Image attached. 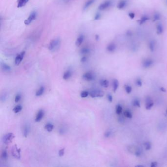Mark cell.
I'll return each instance as SVG.
<instances>
[{"label": "cell", "mask_w": 167, "mask_h": 167, "mask_svg": "<svg viewBox=\"0 0 167 167\" xmlns=\"http://www.w3.org/2000/svg\"><path fill=\"white\" fill-rule=\"evenodd\" d=\"M22 109V106L21 105H17L14 107L13 111L14 112V113H18L19 112H20Z\"/></svg>", "instance_id": "cell-32"}, {"label": "cell", "mask_w": 167, "mask_h": 167, "mask_svg": "<svg viewBox=\"0 0 167 167\" xmlns=\"http://www.w3.org/2000/svg\"><path fill=\"white\" fill-rule=\"evenodd\" d=\"M164 32L163 26L161 24H158L156 26V32L158 35H161Z\"/></svg>", "instance_id": "cell-22"}, {"label": "cell", "mask_w": 167, "mask_h": 167, "mask_svg": "<svg viewBox=\"0 0 167 167\" xmlns=\"http://www.w3.org/2000/svg\"><path fill=\"white\" fill-rule=\"evenodd\" d=\"M6 98H7V95L6 94H5V93H4V94H2L1 96V100L2 102H4L5 101L6 99Z\"/></svg>", "instance_id": "cell-43"}, {"label": "cell", "mask_w": 167, "mask_h": 167, "mask_svg": "<svg viewBox=\"0 0 167 167\" xmlns=\"http://www.w3.org/2000/svg\"><path fill=\"white\" fill-rule=\"evenodd\" d=\"M7 158V152L5 150H4L1 153V158L3 160H5Z\"/></svg>", "instance_id": "cell-33"}, {"label": "cell", "mask_w": 167, "mask_h": 167, "mask_svg": "<svg viewBox=\"0 0 167 167\" xmlns=\"http://www.w3.org/2000/svg\"><path fill=\"white\" fill-rule=\"evenodd\" d=\"M30 126L28 125H25L24 128H23V136L26 138L29 135V133L30 132Z\"/></svg>", "instance_id": "cell-18"}, {"label": "cell", "mask_w": 167, "mask_h": 167, "mask_svg": "<svg viewBox=\"0 0 167 167\" xmlns=\"http://www.w3.org/2000/svg\"><path fill=\"white\" fill-rule=\"evenodd\" d=\"M154 105V103L150 99H147L146 101V109L147 110L151 109Z\"/></svg>", "instance_id": "cell-15"}, {"label": "cell", "mask_w": 167, "mask_h": 167, "mask_svg": "<svg viewBox=\"0 0 167 167\" xmlns=\"http://www.w3.org/2000/svg\"><path fill=\"white\" fill-rule=\"evenodd\" d=\"M100 85L105 88H107L109 85V82L107 79H101L99 81Z\"/></svg>", "instance_id": "cell-19"}, {"label": "cell", "mask_w": 167, "mask_h": 167, "mask_svg": "<svg viewBox=\"0 0 167 167\" xmlns=\"http://www.w3.org/2000/svg\"><path fill=\"white\" fill-rule=\"evenodd\" d=\"M128 16H129V17L131 18V19H133L135 18V13H133V12H130V13L128 14Z\"/></svg>", "instance_id": "cell-47"}, {"label": "cell", "mask_w": 167, "mask_h": 167, "mask_svg": "<svg viewBox=\"0 0 167 167\" xmlns=\"http://www.w3.org/2000/svg\"><path fill=\"white\" fill-rule=\"evenodd\" d=\"M136 167H144V166H143V165H137V166H136Z\"/></svg>", "instance_id": "cell-52"}, {"label": "cell", "mask_w": 167, "mask_h": 167, "mask_svg": "<svg viewBox=\"0 0 167 167\" xmlns=\"http://www.w3.org/2000/svg\"><path fill=\"white\" fill-rule=\"evenodd\" d=\"M53 128H54V126L52 124L50 123H47L45 126V129L48 132H51L53 129Z\"/></svg>", "instance_id": "cell-24"}, {"label": "cell", "mask_w": 167, "mask_h": 167, "mask_svg": "<svg viewBox=\"0 0 167 167\" xmlns=\"http://www.w3.org/2000/svg\"><path fill=\"white\" fill-rule=\"evenodd\" d=\"M21 96L20 94H18L16 95L15 97V103H18L20 101V100L21 99Z\"/></svg>", "instance_id": "cell-40"}, {"label": "cell", "mask_w": 167, "mask_h": 167, "mask_svg": "<svg viewBox=\"0 0 167 167\" xmlns=\"http://www.w3.org/2000/svg\"><path fill=\"white\" fill-rule=\"evenodd\" d=\"M141 154H142V152L140 149H137L135 151V155L136 156H141Z\"/></svg>", "instance_id": "cell-42"}, {"label": "cell", "mask_w": 167, "mask_h": 167, "mask_svg": "<svg viewBox=\"0 0 167 167\" xmlns=\"http://www.w3.org/2000/svg\"><path fill=\"white\" fill-rule=\"evenodd\" d=\"M107 98L108 100V101L110 103H112L113 101V97L112 96L111 94H107Z\"/></svg>", "instance_id": "cell-44"}, {"label": "cell", "mask_w": 167, "mask_h": 167, "mask_svg": "<svg viewBox=\"0 0 167 167\" xmlns=\"http://www.w3.org/2000/svg\"><path fill=\"white\" fill-rule=\"evenodd\" d=\"M160 18H161L160 14L159 13H158V12H155L153 15V20L154 22L158 21V20H159L160 19Z\"/></svg>", "instance_id": "cell-29"}, {"label": "cell", "mask_w": 167, "mask_h": 167, "mask_svg": "<svg viewBox=\"0 0 167 167\" xmlns=\"http://www.w3.org/2000/svg\"><path fill=\"white\" fill-rule=\"evenodd\" d=\"M149 20V17L147 16H143L141 17V19L139 20V24L140 25H142L144 24L145 23H146V21H148Z\"/></svg>", "instance_id": "cell-23"}, {"label": "cell", "mask_w": 167, "mask_h": 167, "mask_svg": "<svg viewBox=\"0 0 167 167\" xmlns=\"http://www.w3.org/2000/svg\"><path fill=\"white\" fill-rule=\"evenodd\" d=\"M153 63H154V61L152 59L147 58L143 60L142 65L144 68L146 69V68L151 67L152 66Z\"/></svg>", "instance_id": "cell-8"}, {"label": "cell", "mask_w": 167, "mask_h": 167, "mask_svg": "<svg viewBox=\"0 0 167 167\" xmlns=\"http://www.w3.org/2000/svg\"><path fill=\"white\" fill-rule=\"evenodd\" d=\"M89 95L93 98H101L104 96V92L99 90H95L91 91L89 93Z\"/></svg>", "instance_id": "cell-5"}, {"label": "cell", "mask_w": 167, "mask_h": 167, "mask_svg": "<svg viewBox=\"0 0 167 167\" xmlns=\"http://www.w3.org/2000/svg\"><path fill=\"white\" fill-rule=\"evenodd\" d=\"M127 5V0H120L117 5V8L119 10H123Z\"/></svg>", "instance_id": "cell-10"}, {"label": "cell", "mask_w": 167, "mask_h": 167, "mask_svg": "<svg viewBox=\"0 0 167 167\" xmlns=\"http://www.w3.org/2000/svg\"></svg>", "instance_id": "cell-54"}, {"label": "cell", "mask_w": 167, "mask_h": 167, "mask_svg": "<svg viewBox=\"0 0 167 167\" xmlns=\"http://www.w3.org/2000/svg\"><path fill=\"white\" fill-rule=\"evenodd\" d=\"M95 76L91 72H86L83 75V78L84 80L87 81H91L95 79Z\"/></svg>", "instance_id": "cell-9"}, {"label": "cell", "mask_w": 167, "mask_h": 167, "mask_svg": "<svg viewBox=\"0 0 167 167\" xmlns=\"http://www.w3.org/2000/svg\"><path fill=\"white\" fill-rule=\"evenodd\" d=\"M72 75V73L71 71L70 70H67L64 73V75L63 76V78L64 80H67L71 77Z\"/></svg>", "instance_id": "cell-21"}, {"label": "cell", "mask_w": 167, "mask_h": 167, "mask_svg": "<svg viewBox=\"0 0 167 167\" xmlns=\"http://www.w3.org/2000/svg\"><path fill=\"white\" fill-rule=\"evenodd\" d=\"M166 113H167V110H166Z\"/></svg>", "instance_id": "cell-53"}, {"label": "cell", "mask_w": 167, "mask_h": 167, "mask_svg": "<svg viewBox=\"0 0 167 167\" xmlns=\"http://www.w3.org/2000/svg\"><path fill=\"white\" fill-rule=\"evenodd\" d=\"M84 40V35H80L77 38L76 41V45L77 47L80 46L83 43Z\"/></svg>", "instance_id": "cell-13"}, {"label": "cell", "mask_w": 167, "mask_h": 167, "mask_svg": "<svg viewBox=\"0 0 167 167\" xmlns=\"http://www.w3.org/2000/svg\"><path fill=\"white\" fill-rule=\"evenodd\" d=\"M127 35L128 36H131L132 35V32H131V31H130V32L128 31V32H127Z\"/></svg>", "instance_id": "cell-51"}, {"label": "cell", "mask_w": 167, "mask_h": 167, "mask_svg": "<svg viewBox=\"0 0 167 167\" xmlns=\"http://www.w3.org/2000/svg\"><path fill=\"white\" fill-rule=\"evenodd\" d=\"M11 153L13 157L16 159H20L21 158V150L16 145L12 147L11 149Z\"/></svg>", "instance_id": "cell-3"}, {"label": "cell", "mask_w": 167, "mask_h": 167, "mask_svg": "<svg viewBox=\"0 0 167 167\" xmlns=\"http://www.w3.org/2000/svg\"><path fill=\"white\" fill-rule=\"evenodd\" d=\"M45 87L44 86H41L40 87V88L37 90L36 93V96L37 97H40L42 96L43 94H44L45 92Z\"/></svg>", "instance_id": "cell-25"}, {"label": "cell", "mask_w": 167, "mask_h": 167, "mask_svg": "<svg viewBox=\"0 0 167 167\" xmlns=\"http://www.w3.org/2000/svg\"><path fill=\"white\" fill-rule=\"evenodd\" d=\"M44 116V112L43 110H40L38 111V112L37 113L36 118H35V121L37 122H39L41 121L43 117Z\"/></svg>", "instance_id": "cell-12"}, {"label": "cell", "mask_w": 167, "mask_h": 167, "mask_svg": "<svg viewBox=\"0 0 167 167\" xmlns=\"http://www.w3.org/2000/svg\"><path fill=\"white\" fill-rule=\"evenodd\" d=\"M144 145L145 149L146 151H149L152 149V143H151L149 141H147V142H146L145 143H144Z\"/></svg>", "instance_id": "cell-27"}, {"label": "cell", "mask_w": 167, "mask_h": 167, "mask_svg": "<svg viewBox=\"0 0 167 167\" xmlns=\"http://www.w3.org/2000/svg\"><path fill=\"white\" fill-rule=\"evenodd\" d=\"M65 154V149L63 148L60 149L58 151V155L60 157H62Z\"/></svg>", "instance_id": "cell-38"}, {"label": "cell", "mask_w": 167, "mask_h": 167, "mask_svg": "<svg viewBox=\"0 0 167 167\" xmlns=\"http://www.w3.org/2000/svg\"><path fill=\"white\" fill-rule=\"evenodd\" d=\"M26 52L25 51H23L22 52H20V53H19L16 57L15 59V64L16 65L18 66L19 65L20 63H21L22 61L23 60V58L25 57Z\"/></svg>", "instance_id": "cell-7"}, {"label": "cell", "mask_w": 167, "mask_h": 167, "mask_svg": "<svg viewBox=\"0 0 167 167\" xmlns=\"http://www.w3.org/2000/svg\"><path fill=\"white\" fill-rule=\"evenodd\" d=\"M112 4V2L111 0H106L101 3L99 6V10L100 11H105L111 6Z\"/></svg>", "instance_id": "cell-6"}, {"label": "cell", "mask_w": 167, "mask_h": 167, "mask_svg": "<svg viewBox=\"0 0 167 167\" xmlns=\"http://www.w3.org/2000/svg\"><path fill=\"white\" fill-rule=\"evenodd\" d=\"M136 85L139 87H141L142 86V84H142V81L140 78H138V79H136Z\"/></svg>", "instance_id": "cell-41"}, {"label": "cell", "mask_w": 167, "mask_h": 167, "mask_svg": "<svg viewBox=\"0 0 167 167\" xmlns=\"http://www.w3.org/2000/svg\"><path fill=\"white\" fill-rule=\"evenodd\" d=\"M61 44V40L60 38L57 37L52 40L48 46L49 50L51 52H56L59 50Z\"/></svg>", "instance_id": "cell-1"}, {"label": "cell", "mask_w": 167, "mask_h": 167, "mask_svg": "<svg viewBox=\"0 0 167 167\" xmlns=\"http://www.w3.org/2000/svg\"><path fill=\"white\" fill-rule=\"evenodd\" d=\"M15 138V135L13 133L10 132L5 134L2 138V141L4 144L5 145H8L10 144L13 141Z\"/></svg>", "instance_id": "cell-2"}, {"label": "cell", "mask_w": 167, "mask_h": 167, "mask_svg": "<svg viewBox=\"0 0 167 167\" xmlns=\"http://www.w3.org/2000/svg\"><path fill=\"white\" fill-rule=\"evenodd\" d=\"M132 87H131V86L128 85H126L125 86V92L127 94H130L132 91Z\"/></svg>", "instance_id": "cell-35"}, {"label": "cell", "mask_w": 167, "mask_h": 167, "mask_svg": "<svg viewBox=\"0 0 167 167\" xmlns=\"http://www.w3.org/2000/svg\"><path fill=\"white\" fill-rule=\"evenodd\" d=\"M29 1V0H18V8H21L26 5V4L28 3Z\"/></svg>", "instance_id": "cell-20"}, {"label": "cell", "mask_w": 167, "mask_h": 167, "mask_svg": "<svg viewBox=\"0 0 167 167\" xmlns=\"http://www.w3.org/2000/svg\"><path fill=\"white\" fill-rule=\"evenodd\" d=\"M87 60V57L86 56H84L81 59V62L84 63L86 62Z\"/></svg>", "instance_id": "cell-49"}, {"label": "cell", "mask_w": 167, "mask_h": 167, "mask_svg": "<svg viewBox=\"0 0 167 167\" xmlns=\"http://www.w3.org/2000/svg\"><path fill=\"white\" fill-rule=\"evenodd\" d=\"M89 93L88 92L86 91H82L81 93H80V96L81 98H85L86 97H88V96L89 95Z\"/></svg>", "instance_id": "cell-36"}, {"label": "cell", "mask_w": 167, "mask_h": 167, "mask_svg": "<svg viewBox=\"0 0 167 167\" xmlns=\"http://www.w3.org/2000/svg\"><path fill=\"white\" fill-rule=\"evenodd\" d=\"M119 86V82L118 79H114L113 80V91L115 93L118 89Z\"/></svg>", "instance_id": "cell-17"}, {"label": "cell", "mask_w": 167, "mask_h": 167, "mask_svg": "<svg viewBox=\"0 0 167 167\" xmlns=\"http://www.w3.org/2000/svg\"><path fill=\"white\" fill-rule=\"evenodd\" d=\"M160 90L162 92H166V91H167L166 89H165V88L164 87H160Z\"/></svg>", "instance_id": "cell-50"}, {"label": "cell", "mask_w": 167, "mask_h": 167, "mask_svg": "<svg viewBox=\"0 0 167 167\" xmlns=\"http://www.w3.org/2000/svg\"><path fill=\"white\" fill-rule=\"evenodd\" d=\"M66 129H65L64 127H62V128H61L60 129L59 132V133H60V134L63 135V134H64V133H66Z\"/></svg>", "instance_id": "cell-46"}, {"label": "cell", "mask_w": 167, "mask_h": 167, "mask_svg": "<svg viewBox=\"0 0 167 167\" xmlns=\"http://www.w3.org/2000/svg\"><path fill=\"white\" fill-rule=\"evenodd\" d=\"M37 16V12L36 11H32L30 15L29 16L28 18L25 20L24 22L25 24L26 25H29L33 21L35 20L36 19Z\"/></svg>", "instance_id": "cell-4"}, {"label": "cell", "mask_w": 167, "mask_h": 167, "mask_svg": "<svg viewBox=\"0 0 167 167\" xmlns=\"http://www.w3.org/2000/svg\"><path fill=\"white\" fill-rule=\"evenodd\" d=\"M112 135V131L110 130H107L105 132V134H104V136L105 138H109L110 136H111Z\"/></svg>", "instance_id": "cell-37"}, {"label": "cell", "mask_w": 167, "mask_h": 167, "mask_svg": "<svg viewBox=\"0 0 167 167\" xmlns=\"http://www.w3.org/2000/svg\"><path fill=\"white\" fill-rule=\"evenodd\" d=\"M124 115L128 119H131L132 118V114L129 110H125L124 112Z\"/></svg>", "instance_id": "cell-31"}, {"label": "cell", "mask_w": 167, "mask_h": 167, "mask_svg": "<svg viewBox=\"0 0 167 167\" xmlns=\"http://www.w3.org/2000/svg\"><path fill=\"white\" fill-rule=\"evenodd\" d=\"M94 2H95V0H87V1L84 4V9L86 10L87 8H88L94 3Z\"/></svg>", "instance_id": "cell-26"}, {"label": "cell", "mask_w": 167, "mask_h": 167, "mask_svg": "<svg viewBox=\"0 0 167 167\" xmlns=\"http://www.w3.org/2000/svg\"><path fill=\"white\" fill-rule=\"evenodd\" d=\"M158 166V162L154 161L151 163L150 166L151 167H156Z\"/></svg>", "instance_id": "cell-48"}, {"label": "cell", "mask_w": 167, "mask_h": 167, "mask_svg": "<svg viewBox=\"0 0 167 167\" xmlns=\"http://www.w3.org/2000/svg\"><path fill=\"white\" fill-rule=\"evenodd\" d=\"M118 120L119 123H120V124H124V123H125V118H124L123 117H122V116H120V117H119V118H118Z\"/></svg>", "instance_id": "cell-39"}, {"label": "cell", "mask_w": 167, "mask_h": 167, "mask_svg": "<svg viewBox=\"0 0 167 167\" xmlns=\"http://www.w3.org/2000/svg\"><path fill=\"white\" fill-rule=\"evenodd\" d=\"M133 105L134 106L137 107H138V108H140V107H141L140 102L139 100H138V99H134V100L133 101Z\"/></svg>", "instance_id": "cell-34"}, {"label": "cell", "mask_w": 167, "mask_h": 167, "mask_svg": "<svg viewBox=\"0 0 167 167\" xmlns=\"http://www.w3.org/2000/svg\"><path fill=\"white\" fill-rule=\"evenodd\" d=\"M116 48L117 47L115 44L113 43H111L107 45V46L106 47V50L108 52H113L116 51Z\"/></svg>", "instance_id": "cell-11"}, {"label": "cell", "mask_w": 167, "mask_h": 167, "mask_svg": "<svg viewBox=\"0 0 167 167\" xmlns=\"http://www.w3.org/2000/svg\"><path fill=\"white\" fill-rule=\"evenodd\" d=\"M101 14L99 13H97L95 16V18L94 19L96 20H99L101 18Z\"/></svg>", "instance_id": "cell-45"}, {"label": "cell", "mask_w": 167, "mask_h": 167, "mask_svg": "<svg viewBox=\"0 0 167 167\" xmlns=\"http://www.w3.org/2000/svg\"><path fill=\"white\" fill-rule=\"evenodd\" d=\"M123 111V108L120 105H117L116 107V113L117 114L120 115L121 114Z\"/></svg>", "instance_id": "cell-28"}, {"label": "cell", "mask_w": 167, "mask_h": 167, "mask_svg": "<svg viewBox=\"0 0 167 167\" xmlns=\"http://www.w3.org/2000/svg\"><path fill=\"white\" fill-rule=\"evenodd\" d=\"M1 68L2 70L5 73H9L11 71V67L5 63L1 64Z\"/></svg>", "instance_id": "cell-14"}, {"label": "cell", "mask_w": 167, "mask_h": 167, "mask_svg": "<svg viewBox=\"0 0 167 167\" xmlns=\"http://www.w3.org/2000/svg\"><path fill=\"white\" fill-rule=\"evenodd\" d=\"M155 47H156V43H155V42L153 40H151L149 43V48L150 50L152 52H154V50H155Z\"/></svg>", "instance_id": "cell-16"}, {"label": "cell", "mask_w": 167, "mask_h": 167, "mask_svg": "<svg viewBox=\"0 0 167 167\" xmlns=\"http://www.w3.org/2000/svg\"><path fill=\"white\" fill-rule=\"evenodd\" d=\"M90 52V49L87 47H84L81 50L80 53L83 55H86Z\"/></svg>", "instance_id": "cell-30"}]
</instances>
